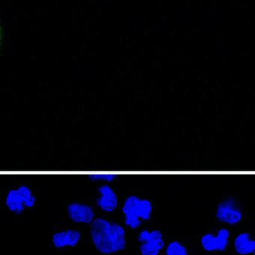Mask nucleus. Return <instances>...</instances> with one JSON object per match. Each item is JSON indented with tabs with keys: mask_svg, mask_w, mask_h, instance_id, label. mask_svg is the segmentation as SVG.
Here are the masks:
<instances>
[{
	"mask_svg": "<svg viewBox=\"0 0 255 255\" xmlns=\"http://www.w3.org/2000/svg\"><path fill=\"white\" fill-rule=\"evenodd\" d=\"M117 175L113 173H106V172H98V173L91 174L88 178L91 181L97 182H112L116 178Z\"/></svg>",
	"mask_w": 255,
	"mask_h": 255,
	"instance_id": "13",
	"label": "nucleus"
},
{
	"mask_svg": "<svg viewBox=\"0 0 255 255\" xmlns=\"http://www.w3.org/2000/svg\"><path fill=\"white\" fill-rule=\"evenodd\" d=\"M154 206L152 202L136 195H130L124 199L121 206L123 217L137 219L144 223L152 218Z\"/></svg>",
	"mask_w": 255,
	"mask_h": 255,
	"instance_id": "4",
	"label": "nucleus"
},
{
	"mask_svg": "<svg viewBox=\"0 0 255 255\" xmlns=\"http://www.w3.org/2000/svg\"><path fill=\"white\" fill-rule=\"evenodd\" d=\"M97 193L98 196L96 199V205L102 212L110 214L118 209L119 205L118 195L110 186L108 184L100 186Z\"/></svg>",
	"mask_w": 255,
	"mask_h": 255,
	"instance_id": "8",
	"label": "nucleus"
},
{
	"mask_svg": "<svg viewBox=\"0 0 255 255\" xmlns=\"http://www.w3.org/2000/svg\"><path fill=\"white\" fill-rule=\"evenodd\" d=\"M82 232L74 228L60 229L52 234L50 244L57 250L76 248L82 241Z\"/></svg>",
	"mask_w": 255,
	"mask_h": 255,
	"instance_id": "7",
	"label": "nucleus"
},
{
	"mask_svg": "<svg viewBox=\"0 0 255 255\" xmlns=\"http://www.w3.org/2000/svg\"><path fill=\"white\" fill-rule=\"evenodd\" d=\"M253 255H255V250L254 253H253Z\"/></svg>",
	"mask_w": 255,
	"mask_h": 255,
	"instance_id": "14",
	"label": "nucleus"
},
{
	"mask_svg": "<svg viewBox=\"0 0 255 255\" xmlns=\"http://www.w3.org/2000/svg\"><path fill=\"white\" fill-rule=\"evenodd\" d=\"M139 255H161L166 243L164 234L158 229H141L136 235Z\"/></svg>",
	"mask_w": 255,
	"mask_h": 255,
	"instance_id": "3",
	"label": "nucleus"
},
{
	"mask_svg": "<svg viewBox=\"0 0 255 255\" xmlns=\"http://www.w3.org/2000/svg\"><path fill=\"white\" fill-rule=\"evenodd\" d=\"M215 217L220 224L229 228L235 227L243 221L244 214L235 201L226 200L217 206Z\"/></svg>",
	"mask_w": 255,
	"mask_h": 255,
	"instance_id": "5",
	"label": "nucleus"
},
{
	"mask_svg": "<svg viewBox=\"0 0 255 255\" xmlns=\"http://www.w3.org/2000/svg\"><path fill=\"white\" fill-rule=\"evenodd\" d=\"M16 189L23 200L25 209L31 210L34 208L36 205V198L32 190L25 185L19 186Z\"/></svg>",
	"mask_w": 255,
	"mask_h": 255,
	"instance_id": "12",
	"label": "nucleus"
},
{
	"mask_svg": "<svg viewBox=\"0 0 255 255\" xmlns=\"http://www.w3.org/2000/svg\"><path fill=\"white\" fill-rule=\"evenodd\" d=\"M66 215L70 223L81 226H90L97 217L92 206L79 202L69 203L66 207Z\"/></svg>",
	"mask_w": 255,
	"mask_h": 255,
	"instance_id": "6",
	"label": "nucleus"
},
{
	"mask_svg": "<svg viewBox=\"0 0 255 255\" xmlns=\"http://www.w3.org/2000/svg\"><path fill=\"white\" fill-rule=\"evenodd\" d=\"M4 204L7 209L14 215H21L26 210L23 200L16 188L7 191Z\"/></svg>",
	"mask_w": 255,
	"mask_h": 255,
	"instance_id": "10",
	"label": "nucleus"
},
{
	"mask_svg": "<svg viewBox=\"0 0 255 255\" xmlns=\"http://www.w3.org/2000/svg\"><path fill=\"white\" fill-rule=\"evenodd\" d=\"M232 248L237 255H253L255 250V238L250 232H241L232 241Z\"/></svg>",
	"mask_w": 255,
	"mask_h": 255,
	"instance_id": "9",
	"label": "nucleus"
},
{
	"mask_svg": "<svg viewBox=\"0 0 255 255\" xmlns=\"http://www.w3.org/2000/svg\"><path fill=\"white\" fill-rule=\"evenodd\" d=\"M163 255H191L188 247L178 240H172L166 244Z\"/></svg>",
	"mask_w": 255,
	"mask_h": 255,
	"instance_id": "11",
	"label": "nucleus"
},
{
	"mask_svg": "<svg viewBox=\"0 0 255 255\" xmlns=\"http://www.w3.org/2000/svg\"><path fill=\"white\" fill-rule=\"evenodd\" d=\"M89 239L95 251L101 255H115L125 251L127 229L121 223L97 217L89 226Z\"/></svg>",
	"mask_w": 255,
	"mask_h": 255,
	"instance_id": "1",
	"label": "nucleus"
},
{
	"mask_svg": "<svg viewBox=\"0 0 255 255\" xmlns=\"http://www.w3.org/2000/svg\"><path fill=\"white\" fill-rule=\"evenodd\" d=\"M232 238L229 228L223 226L203 234L199 238V246L208 254H221L226 253L230 247Z\"/></svg>",
	"mask_w": 255,
	"mask_h": 255,
	"instance_id": "2",
	"label": "nucleus"
}]
</instances>
